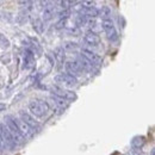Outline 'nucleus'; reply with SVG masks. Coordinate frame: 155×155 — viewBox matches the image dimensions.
<instances>
[{
	"label": "nucleus",
	"mask_w": 155,
	"mask_h": 155,
	"mask_svg": "<svg viewBox=\"0 0 155 155\" xmlns=\"http://www.w3.org/2000/svg\"><path fill=\"white\" fill-rule=\"evenodd\" d=\"M101 26H103V30L106 32L107 35V38L110 41H117L118 39V35H117V31L115 29V25H114V21L111 19H104L101 23Z\"/></svg>",
	"instance_id": "obj_4"
},
{
	"label": "nucleus",
	"mask_w": 155,
	"mask_h": 155,
	"mask_svg": "<svg viewBox=\"0 0 155 155\" xmlns=\"http://www.w3.org/2000/svg\"><path fill=\"white\" fill-rule=\"evenodd\" d=\"M86 23H87V21H86V18H85L84 16H81V15H80V16L77 18V20H75V24H77L78 28L81 26V25H85Z\"/></svg>",
	"instance_id": "obj_21"
},
{
	"label": "nucleus",
	"mask_w": 155,
	"mask_h": 155,
	"mask_svg": "<svg viewBox=\"0 0 155 155\" xmlns=\"http://www.w3.org/2000/svg\"><path fill=\"white\" fill-rule=\"evenodd\" d=\"M66 23H67V19H60L56 23V29H62V28H64L66 26Z\"/></svg>",
	"instance_id": "obj_23"
},
{
	"label": "nucleus",
	"mask_w": 155,
	"mask_h": 155,
	"mask_svg": "<svg viewBox=\"0 0 155 155\" xmlns=\"http://www.w3.org/2000/svg\"><path fill=\"white\" fill-rule=\"evenodd\" d=\"M80 15L84 16L85 18L86 17H91V18H94V17H98L99 16V10L96 8V7H91V8H81L80 10Z\"/></svg>",
	"instance_id": "obj_15"
},
{
	"label": "nucleus",
	"mask_w": 155,
	"mask_h": 155,
	"mask_svg": "<svg viewBox=\"0 0 155 155\" xmlns=\"http://www.w3.org/2000/svg\"><path fill=\"white\" fill-rule=\"evenodd\" d=\"M55 82L58 84H63V85H68V86H74L78 84V79L74 78L73 75L68 74V73H61L58 74L56 77L54 78Z\"/></svg>",
	"instance_id": "obj_9"
},
{
	"label": "nucleus",
	"mask_w": 155,
	"mask_h": 155,
	"mask_svg": "<svg viewBox=\"0 0 155 155\" xmlns=\"http://www.w3.org/2000/svg\"><path fill=\"white\" fill-rule=\"evenodd\" d=\"M13 122H15V124L17 125V128H18V130H19L20 135L25 136V137H32L34 135V129L30 127V125H28L25 122H23L20 118H13Z\"/></svg>",
	"instance_id": "obj_6"
},
{
	"label": "nucleus",
	"mask_w": 155,
	"mask_h": 155,
	"mask_svg": "<svg viewBox=\"0 0 155 155\" xmlns=\"http://www.w3.org/2000/svg\"><path fill=\"white\" fill-rule=\"evenodd\" d=\"M84 41H85L88 45H98V44L100 43V37H99V35H97L96 32L88 31V32L85 34Z\"/></svg>",
	"instance_id": "obj_13"
},
{
	"label": "nucleus",
	"mask_w": 155,
	"mask_h": 155,
	"mask_svg": "<svg viewBox=\"0 0 155 155\" xmlns=\"http://www.w3.org/2000/svg\"><path fill=\"white\" fill-rule=\"evenodd\" d=\"M51 103H53V109H55V111H64L68 105H69V101L68 100H64L62 98L58 97H51Z\"/></svg>",
	"instance_id": "obj_10"
},
{
	"label": "nucleus",
	"mask_w": 155,
	"mask_h": 155,
	"mask_svg": "<svg viewBox=\"0 0 155 155\" xmlns=\"http://www.w3.org/2000/svg\"><path fill=\"white\" fill-rule=\"evenodd\" d=\"M51 92L55 94V97L62 98L64 100H74V99H77V94L73 91L63 90L62 87H58V86H53L51 87Z\"/></svg>",
	"instance_id": "obj_5"
},
{
	"label": "nucleus",
	"mask_w": 155,
	"mask_h": 155,
	"mask_svg": "<svg viewBox=\"0 0 155 155\" xmlns=\"http://www.w3.org/2000/svg\"><path fill=\"white\" fill-rule=\"evenodd\" d=\"M50 107L49 104L45 100H41V99H34L29 103V111L31 112V115L35 117L42 118L49 112Z\"/></svg>",
	"instance_id": "obj_1"
},
{
	"label": "nucleus",
	"mask_w": 155,
	"mask_h": 155,
	"mask_svg": "<svg viewBox=\"0 0 155 155\" xmlns=\"http://www.w3.org/2000/svg\"><path fill=\"white\" fill-rule=\"evenodd\" d=\"M144 144H146V138H144L143 136H135V137L131 140V146H133V148L141 149Z\"/></svg>",
	"instance_id": "obj_16"
},
{
	"label": "nucleus",
	"mask_w": 155,
	"mask_h": 155,
	"mask_svg": "<svg viewBox=\"0 0 155 155\" xmlns=\"http://www.w3.org/2000/svg\"><path fill=\"white\" fill-rule=\"evenodd\" d=\"M55 4H53V2H47L45 4V6H44V8H43V12H42V17H43V19L44 20H50L53 17H54V15H55Z\"/></svg>",
	"instance_id": "obj_12"
},
{
	"label": "nucleus",
	"mask_w": 155,
	"mask_h": 155,
	"mask_svg": "<svg viewBox=\"0 0 155 155\" xmlns=\"http://www.w3.org/2000/svg\"><path fill=\"white\" fill-rule=\"evenodd\" d=\"M99 15H100L101 17H104L105 19H109V17L111 16V10H110V7H109V6H103L101 10L99 11Z\"/></svg>",
	"instance_id": "obj_19"
},
{
	"label": "nucleus",
	"mask_w": 155,
	"mask_h": 155,
	"mask_svg": "<svg viewBox=\"0 0 155 155\" xmlns=\"http://www.w3.org/2000/svg\"><path fill=\"white\" fill-rule=\"evenodd\" d=\"M66 71H67L68 74L73 75L74 78L81 75L82 72H84V69H82L81 64L79 63V61H68L66 63Z\"/></svg>",
	"instance_id": "obj_8"
},
{
	"label": "nucleus",
	"mask_w": 155,
	"mask_h": 155,
	"mask_svg": "<svg viewBox=\"0 0 155 155\" xmlns=\"http://www.w3.org/2000/svg\"><path fill=\"white\" fill-rule=\"evenodd\" d=\"M0 138L2 141L4 148H7L8 150H13V148L16 147V141L5 124H0Z\"/></svg>",
	"instance_id": "obj_2"
},
{
	"label": "nucleus",
	"mask_w": 155,
	"mask_h": 155,
	"mask_svg": "<svg viewBox=\"0 0 155 155\" xmlns=\"http://www.w3.org/2000/svg\"><path fill=\"white\" fill-rule=\"evenodd\" d=\"M54 56L56 58V62H58L60 66H62V63L64 61V50L61 47H58V48H56L54 50Z\"/></svg>",
	"instance_id": "obj_17"
},
{
	"label": "nucleus",
	"mask_w": 155,
	"mask_h": 155,
	"mask_svg": "<svg viewBox=\"0 0 155 155\" xmlns=\"http://www.w3.org/2000/svg\"><path fill=\"white\" fill-rule=\"evenodd\" d=\"M69 10H63V11H61L60 13H58V16H60V18L61 19H67V17L69 16Z\"/></svg>",
	"instance_id": "obj_22"
},
{
	"label": "nucleus",
	"mask_w": 155,
	"mask_h": 155,
	"mask_svg": "<svg viewBox=\"0 0 155 155\" xmlns=\"http://www.w3.org/2000/svg\"><path fill=\"white\" fill-rule=\"evenodd\" d=\"M35 66V56L31 50H25L24 58H23V68L24 69H31Z\"/></svg>",
	"instance_id": "obj_11"
},
{
	"label": "nucleus",
	"mask_w": 155,
	"mask_h": 155,
	"mask_svg": "<svg viewBox=\"0 0 155 155\" xmlns=\"http://www.w3.org/2000/svg\"><path fill=\"white\" fill-rule=\"evenodd\" d=\"M5 123H6V128L8 129V131L11 133V135L13 136V138H15V141H16V144H23V143H24V137L20 135L17 125L15 124L13 117L6 116L5 117Z\"/></svg>",
	"instance_id": "obj_3"
},
{
	"label": "nucleus",
	"mask_w": 155,
	"mask_h": 155,
	"mask_svg": "<svg viewBox=\"0 0 155 155\" xmlns=\"http://www.w3.org/2000/svg\"><path fill=\"white\" fill-rule=\"evenodd\" d=\"M61 48L64 50H75L78 48V44L75 42H64Z\"/></svg>",
	"instance_id": "obj_20"
},
{
	"label": "nucleus",
	"mask_w": 155,
	"mask_h": 155,
	"mask_svg": "<svg viewBox=\"0 0 155 155\" xmlns=\"http://www.w3.org/2000/svg\"><path fill=\"white\" fill-rule=\"evenodd\" d=\"M32 26H34V30H35L38 35L43 34V31H44V25H43V20L41 19V18H37V19L34 20Z\"/></svg>",
	"instance_id": "obj_18"
},
{
	"label": "nucleus",
	"mask_w": 155,
	"mask_h": 155,
	"mask_svg": "<svg viewBox=\"0 0 155 155\" xmlns=\"http://www.w3.org/2000/svg\"><path fill=\"white\" fill-rule=\"evenodd\" d=\"M5 109H6V105H5V104H2V103H0V112H1V111H4Z\"/></svg>",
	"instance_id": "obj_24"
},
{
	"label": "nucleus",
	"mask_w": 155,
	"mask_h": 155,
	"mask_svg": "<svg viewBox=\"0 0 155 155\" xmlns=\"http://www.w3.org/2000/svg\"><path fill=\"white\" fill-rule=\"evenodd\" d=\"M81 56L85 58L87 62H90L92 66H99L103 62L101 58L98 54L91 51V50H87V49H82L81 50Z\"/></svg>",
	"instance_id": "obj_7"
},
{
	"label": "nucleus",
	"mask_w": 155,
	"mask_h": 155,
	"mask_svg": "<svg viewBox=\"0 0 155 155\" xmlns=\"http://www.w3.org/2000/svg\"><path fill=\"white\" fill-rule=\"evenodd\" d=\"M19 116H20V119L23 120V122H25L28 125H30L32 129H35V128H38V124H37V122L32 118V117L30 116L28 112H24V111H20L19 112Z\"/></svg>",
	"instance_id": "obj_14"
}]
</instances>
